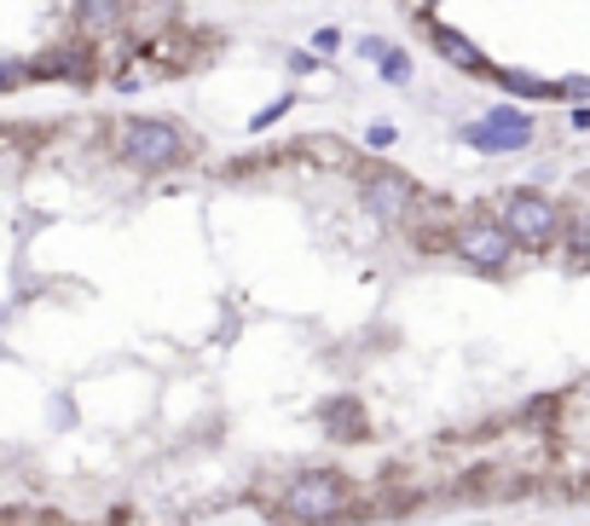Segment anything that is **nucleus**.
<instances>
[{
  "label": "nucleus",
  "mask_w": 590,
  "mask_h": 526,
  "mask_svg": "<svg viewBox=\"0 0 590 526\" xmlns=\"http://www.w3.org/2000/svg\"><path fill=\"white\" fill-rule=\"evenodd\" d=\"M504 232H510V243H527V249H544L556 232H562V214L551 197L539 191H510V202H504Z\"/></svg>",
  "instance_id": "obj_3"
},
{
  "label": "nucleus",
  "mask_w": 590,
  "mask_h": 526,
  "mask_svg": "<svg viewBox=\"0 0 590 526\" xmlns=\"http://www.w3.org/2000/svg\"><path fill=\"white\" fill-rule=\"evenodd\" d=\"M435 52L446 58V65H458V70H486V58L470 35H458V30H435Z\"/></svg>",
  "instance_id": "obj_7"
},
{
  "label": "nucleus",
  "mask_w": 590,
  "mask_h": 526,
  "mask_svg": "<svg viewBox=\"0 0 590 526\" xmlns=\"http://www.w3.org/2000/svg\"><path fill=\"white\" fill-rule=\"evenodd\" d=\"M574 128H579V133H590V110H574Z\"/></svg>",
  "instance_id": "obj_15"
},
{
  "label": "nucleus",
  "mask_w": 590,
  "mask_h": 526,
  "mask_svg": "<svg viewBox=\"0 0 590 526\" xmlns=\"http://www.w3.org/2000/svg\"><path fill=\"white\" fill-rule=\"evenodd\" d=\"M504 87H516V93H533V98H539V93H556L551 81H539V75H521V70H510V75H504Z\"/></svg>",
  "instance_id": "obj_9"
},
{
  "label": "nucleus",
  "mask_w": 590,
  "mask_h": 526,
  "mask_svg": "<svg viewBox=\"0 0 590 526\" xmlns=\"http://www.w3.org/2000/svg\"><path fill=\"white\" fill-rule=\"evenodd\" d=\"M567 249H574V260H590V232H574V237H567Z\"/></svg>",
  "instance_id": "obj_12"
},
{
  "label": "nucleus",
  "mask_w": 590,
  "mask_h": 526,
  "mask_svg": "<svg viewBox=\"0 0 590 526\" xmlns=\"http://www.w3.org/2000/svg\"><path fill=\"white\" fill-rule=\"evenodd\" d=\"M354 510V486L336 469H301L278 486V515L296 526H331Z\"/></svg>",
  "instance_id": "obj_1"
},
{
  "label": "nucleus",
  "mask_w": 590,
  "mask_h": 526,
  "mask_svg": "<svg viewBox=\"0 0 590 526\" xmlns=\"http://www.w3.org/2000/svg\"><path fill=\"white\" fill-rule=\"evenodd\" d=\"M116 151H122V162H134V168H174V162L192 151V139L180 133L174 121H128Z\"/></svg>",
  "instance_id": "obj_2"
},
{
  "label": "nucleus",
  "mask_w": 590,
  "mask_h": 526,
  "mask_svg": "<svg viewBox=\"0 0 590 526\" xmlns=\"http://www.w3.org/2000/svg\"><path fill=\"white\" fill-rule=\"evenodd\" d=\"M417 202H423V191H417L405 174H394V168L371 174V186H365V209H371L382 226H400V220H412Z\"/></svg>",
  "instance_id": "obj_5"
},
{
  "label": "nucleus",
  "mask_w": 590,
  "mask_h": 526,
  "mask_svg": "<svg viewBox=\"0 0 590 526\" xmlns=\"http://www.w3.org/2000/svg\"><path fill=\"white\" fill-rule=\"evenodd\" d=\"M452 249H458V260H470V267H481V272H498V267H510V232L498 226V220H470V226H458V237H452Z\"/></svg>",
  "instance_id": "obj_4"
},
{
  "label": "nucleus",
  "mask_w": 590,
  "mask_h": 526,
  "mask_svg": "<svg viewBox=\"0 0 590 526\" xmlns=\"http://www.w3.org/2000/svg\"><path fill=\"white\" fill-rule=\"evenodd\" d=\"M12 81H18V65H0V93H7Z\"/></svg>",
  "instance_id": "obj_14"
},
{
  "label": "nucleus",
  "mask_w": 590,
  "mask_h": 526,
  "mask_svg": "<svg viewBox=\"0 0 590 526\" xmlns=\"http://www.w3.org/2000/svg\"><path fill=\"white\" fill-rule=\"evenodd\" d=\"M122 0H76V17H81V30L88 35H111V30H122Z\"/></svg>",
  "instance_id": "obj_8"
},
{
  "label": "nucleus",
  "mask_w": 590,
  "mask_h": 526,
  "mask_svg": "<svg viewBox=\"0 0 590 526\" xmlns=\"http://www.w3.org/2000/svg\"><path fill=\"white\" fill-rule=\"evenodd\" d=\"M313 47H319V52H336V47H342V35H336V30H319V35H313Z\"/></svg>",
  "instance_id": "obj_13"
},
{
  "label": "nucleus",
  "mask_w": 590,
  "mask_h": 526,
  "mask_svg": "<svg viewBox=\"0 0 590 526\" xmlns=\"http://www.w3.org/2000/svg\"><path fill=\"white\" fill-rule=\"evenodd\" d=\"M463 139H470L475 151H521L527 139H533V121H527V110H493V116H481L475 128H463Z\"/></svg>",
  "instance_id": "obj_6"
},
{
  "label": "nucleus",
  "mask_w": 590,
  "mask_h": 526,
  "mask_svg": "<svg viewBox=\"0 0 590 526\" xmlns=\"http://www.w3.org/2000/svg\"><path fill=\"white\" fill-rule=\"evenodd\" d=\"M284 110H290V98H278V105H267V110H261V116L250 121V128H273V121H278Z\"/></svg>",
  "instance_id": "obj_11"
},
{
  "label": "nucleus",
  "mask_w": 590,
  "mask_h": 526,
  "mask_svg": "<svg viewBox=\"0 0 590 526\" xmlns=\"http://www.w3.org/2000/svg\"><path fill=\"white\" fill-rule=\"evenodd\" d=\"M405 52H394V47H382V81H405Z\"/></svg>",
  "instance_id": "obj_10"
}]
</instances>
